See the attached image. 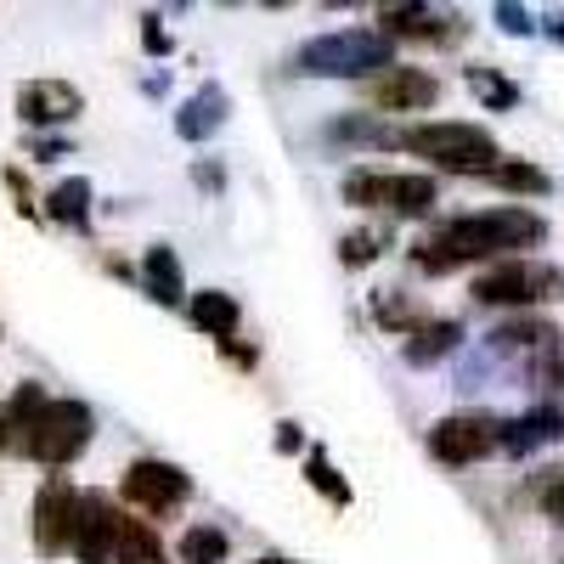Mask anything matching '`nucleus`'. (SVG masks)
I'll return each mask as SVG.
<instances>
[{
    "mask_svg": "<svg viewBox=\"0 0 564 564\" xmlns=\"http://www.w3.org/2000/svg\"><path fill=\"white\" fill-rule=\"evenodd\" d=\"M334 141H361V148H401V130H390L379 113H350V119H339L334 130H327Z\"/></svg>",
    "mask_w": 564,
    "mask_h": 564,
    "instance_id": "23",
    "label": "nucleus"
},
{
    "mask_svg": "<svg viewBox=\"0 0 564 564\" xmlns=\"http://www.w3.org/2000/svg\"><path fill=\"white\" fill-rule=\"evenodd\" d=\"M367 97H372V108H384V113L435 108L441 102V79L423 74V68H384V74L367 79Z\"/></svg>",
    "mask_w": 564,
    "mask_h": 564,
    "instance_id": "10",
    "label": "nucleus"
},
{
    "mask_svg": "<svg viewBox=\"0 0 564 564\" xmlns=\"http://www.w3.org/2000/svg\"><path fill=\"white\" fill-rule=\"evenodd\" d=\"M531 497L553 525H564V468H542V475L531 480Z\"/></svg>",
    "mask_w": 564,
    "mask_h": 564,
    "instance_id": "29",
    "label": "nucleus"
},
{
    "mask_svg": "<svg viewBox=\"0 0 564 564\" xmlns=\"http://www.w3.org/2000/svg\"><path fill=\"white\" fill-rule=\"evenodd\" d=\"M119 536H124V513L102 497V491H79L74 502V531L68 547L79 564H113L119 558Z\"/></svg>",
    "mask_w": 564,
    "mask_h": 564,
    "instance_id": "6",
    "label": "nucleus"
},
{
    "mask_svg": "<svg viewBox=\"0 0 564 564\" xmlns=\"http://www.w3.org/2000/svg\"><path fill=\"white\" fill-rule=\"evenodd\" d=\"M553 441H564V412H558V406H531V412H520V417H508V423H502L497 452H508V457H531L536 446H553Z\"/></svg>",
    "mask_w": 564,
    "mask_h": 564,
    "instance_id": "13",
    "label": "nucleus"
},
{
    "mask_svg": "<svg viewBox=\"0 0 564 564\" xmlns=\"http://www.w3.org/2000/svg\"><path fill=\"white\" fill-rule=\"evenodd\" d=\"M384 68H395V45L379 29H334L294 52V74L311 79H372Z\"/></svg>",
    "mask_w": 564,
    "mask_h": 564,
    "instance_id": "2",
    "label": "nucleus"
},
{
    "mask_svg": "<svg viewBox=\"0 0 564 564\" xmlns=\"http://www.w3.org/2000/svg\"><path fill=\"white\" fill-rule=\"evenodd\" d=\"M18 113H23V124H34V130H45V124H74V119L85 113V97H79V85H68V79H29V85L18 90Z\"/></svg>",
    "mask_w": 564,
    "mask_h": 564,
    "instance_id": "11",
    "label": "nucleus"
},
{
    "mask_svg": "<svg viewBox=\"0 0 564 564\" xmlns=\"http://www.w3.org/2000/svg\"><path fill=\"white\" fill-rule=\"evenodd\" d=\"M435 198H441V186L430 175H390V186H384V209H395V215H430Z\"/></svg>",
    "mask_w": 564,
    "mask_h": 564,
    "instance_id": "20",
    "label": "nucleus"
},
{
    "mask_svg": "<svg viewBox=\"0 0 564 564\" xmlns=\"http://www.w3.org/2000/svg\"><path fill=\"white\" fill-rule=\"evenodd\" d=\"M497 23H502L508 34H531V12H525V7H497Z\"/></svg>",
    "mask_w": 564,
    "mask_h": 564,
    "instance_id": "33",
    "label": "nucleus"
},
{
    "mask_svg": "<svg viewBox=\"0 0 564 564\" xmlns=\"http://www.w3.org/2000/svg\"><path fill=\"white\" fill-rule=\"evenodd\" d=\"M305 435H300V423H276V452H300Z\"/></svg>",
    "mask_w": 564,
    "mask_h": 564,
    "instance_id": "35",
    "label": "nucleus"
},
{
    "mask_svg": "<svg viewBox=\"0 0 564 564\" xmlns=\"http://www.w3.org/2000/svg\"><path fill=\"white\" fill-rule=\"evenodd\" d=\"M141 282H148V294L159 300V305H181V260H175V249L170 243H153L148 254H141Z\"/></svg>",
    "mask_w": 564,
    "mask_h": 564,
    "instance_id": "18",
    "label": "nucleus"
},
{
    "mask_svg": "<svg viewBox=\"0 0 564 564\" xmlns=\"http://www.w3.org/2000/svg\"><path fill=\"white\" fill-rule=\"evenodd\" d=\"M226 113H231L226 90H220V85H204V90H193V97L181 102V113H175V130H181L186 141H209V135L226 124Z\"/></svg>",
    "mask_w": 564,
    "mask_h": 564,
    "instance_id": "15",
    "label": "nucleus"
},
{
    "mask_svg": "<svg viewBox=\"0 0 564 564\" xmlns=\"http://www.w3.org/2000/svg\"><path fill=\"white\" fill-rule=\"evenodd\" d=\"M254 564H282V558H254Z\"/></svg>",
    "mask_w": 564,
    "mask_h": 564,
    "instance_id": "38",
    "label": "nucleus"
},
{
    "mask_svg": "<svg viewBox=\"0 0 564 564\" xmlns=\"http://www.w3.org/2000/svg\"><path fill=\"white\" fill-rule=\"evenodd\" d=\"M384 186H390L384 170H350V175H345V204H356V209H384Z\"/></svg>",
    "mask_w": 564,
    "mask_h": 564,
    "instance_id": "26",
    "label": "nucleus"
},
{
    "mask_svg": "<svg viewBox=\"0 0 564 564\" xmlns=\"http://www.w3.org/2000/svg\"><path fill=\"white\" fill-rule=\"evenodd\" d=\"M491 181L502 186V193H525V198H542L547 193V170H536V164H497L491 170Z\"/></svg>",
    "mask_w": 564,
    "mask_h": 564,
    "instance_id": "27",
    "label": "nucleus"
},
{
    "mask_svg": "<svg viewBox=\"0 0 564 564\" xmlns=\"http://www.w3.org/2000/svg\"><path fill=\"white\" fill-rule=\"evenodd\" d=\"M401 148L441 164V170H457V175H475V170L491 175L497 170V135L480 124H452V119L412 124V130H401Z\"/></svg>",
    "mask_w": 564,
    "mask_h": 564,
    "instance_id": "3",
    "label": "nucleus"
},
{
    "mask_svg": "<svg viewBox=\"0 0 564 564\" xmlns=\"http://www.w3.org/2000/svg\"><path fill=\"white\" fill-rule=\"evenodd\" d=\"M475 300L480 305H542L564 300V271L542 260H497L491 271L475 276Z\"/></svg>",
    "mask_w": 564,
    "mask_h": 564,
    "instance_id": "4",
    "label": "nucleus"
},
{
    "mask_svg": "<svg viewBox=\"0 0 564 564\" xmlns=\"http://www.w3.org/2000/svg\"><path fill=\"white\" fill-rule=\"evenodd\" d=\"M491 350H531V356H553L558 350V327L553 322H520V316H513V322H502L497 327V334H491Z\"/></svg>",
    "mask_w": 564,
    "mask_h": 564,
    "instance_id": "19",
    "label": "nucleus"
},
{
    "mask_svg": "<svg viewBox=\"0 0 564 564\" xmlns=\"http://www.w3.org/2000/svg\"><path fill=\"white\" fill-rule=\"evenodd\" d=\"M497 441H502V417H491V412H457V417H441L435 430H430V452L446 468L491 457Z\"/></svg>",
    "mask_w": 564,
    "mask_h": 564,
    "instance_id": "7",
    "label": "nucleus"
},
{
    "mask_svg": "<svg viewBox=\"0 0 564 564\" xmlns=\"http://www.w3.org/2000/svg\"><path fill=\"white\" fill-rule=\"evenodd\" d=\"M52 406V395H45L40 384H23L7 406H0V452H12V457H29L34 446V430H40V412Z\"/></svg>",
    "mask_w": 564,
    "mask_h": 564,
    "instance_id": "12",
    "label": "nucleus"
},
{
    "mask_svg": "<svg viewBox=\"0 0 564 564\" xmlns=\"http://www.w3.org/2000/svg\"><path fill=\"white\" fill-rule=\"evenodd\" d=\"M45 215L57 226H90V181L85 175H68L63 186H52V198H45Z\"/></svg>",
    "mask_w": 564,
    "mask_h": 564,
    "instance_id": "21",
    "label": "nucleus"
},
{
    "mask_svg": "<svg viewBox=\"0 0 564 564\" xmlns=\"http://www.w3.org/2000/svg\"><path fill=\"white\" fill-rule=\"evenodd\" d=\"M186 322H193L198 334H209V339H231L238 334V300L220 294V289H204V294L186 300Z\"/></svg>",
    "mask_w": 564,
    "mask_h": 564,
    "instance_id": "16",
    "label": "nucleus"
},
{
    "mask_svg": "<svg viewBox=\"0 0 564 564\" xmlns=\"http://www.w3.org/2000/svg\"><path fill=\"white\" fill-rule=\"evenodd\" d=\"M74 502H79V491L63 480V475H52L40 491H34V547L52 558V553H63L68 547V531H74Z\"/></svg>",
    "mask_w": 564,
    "mask_h": 564,
    "instance_id": "9",
    "label": "nucleus"
},
{
    "mask_svg": "<svg viewBox=\"0 0 564 564\" xmlns=\"http://www.w3.org/2000/svg\"><path fill=\"white\" fill-rule=\"evenodd\" d=\"M113 564H164V547H159L153 525L124 520V536H119V558Z\"/></svg>",
    "mask_w": 564,
    "mask_h": 564,
    "instance_id": "24",
    "label": "nucleus"
},
{
    "mask_svg": "<svg viewBox=\"0 0 564 564\" xmlns=\"http://www.w3.org/2000/svg\"><path fill=\"white\" fill-rule=\"evenodd\" d=\"M558 384H564V367H558Z\"/></svg>",
    "mask_w": 564,
    "mask_h": 564,
    "instance_id": "39",
    "label": "nucleus"
},
{
    "mask_svg": "<svg viewBox=\"0 0 564 564\" xmlns=\"http://www.w3.org/2000/svg\"><path fill=\"white\" fill-rule=\"evenodd\" d=\"M90 430H97V417H90L85 401H52L40 412V430H34L29 457L45 463V468H63V463H74L90 446Z\"/></svg>",
    "mask_w": 564,
    "mask_h": 564,
    "instance_id": "5",
    "label": "nucleus"
},
{
    "mask_svg": "<svg viewBox=\"0 0 564 564\" xmlns=\"http://www.w3.org/2000/svg\"><path fill=\"white\" fill-rule=\"evenodd\" d=\"M547 238V220L536 209H486V215H463V220H446L435 238H423L412 249L417 271L430 276H446L468 260H520V249H536Z\"/></svg>",
    "mask_w": 564,
    "mask_h": 564,
    "instance_id": "1",
    "label": "nucleus"
},
{
    "mask_svg": "<svg viewBox=\"0 0 564 564\" xmlns=\"http://www.w3.org/2000/svg\"><path fill=\"white\" fill-rule=\"evenodd\" d=\"M141 23H148V29H141V34H148V52H159V57H164V52H170V34L159 29V18H141Z\"/></svg>",
    "mask_w": 564,
    "mask_h": 564,
    "instance_id": "36",
    "label": "nucleus"
},
{
    "mask_svg": "<svg viewBox=\"0 0 564 564\" xmlns=\"http://www.w3.org/2000/svg\"><path fill=\"white\" fill-rule=\"evenodd\" d=\"M463 345V322H417L412 334H406V361L412 367H430V361H441V356H452Z\"/></svg>",
    "mask_w": 564,
    "mask_h": 564,
    "instance_id": "17",
    "label": "nucleus"
},
{
    "mask_svg": "<svg viewBox=\"0 0 564 564\" xmlns=\"http://www.w3.org/2000/svg\"><path fill=\"white\" fill-rule=\"evenodd\" d=\"M339 260L350 271L372 265V260H379V231H345V238H339Z\"/></svg>",
    "mask_w": 564,
    "mask_h": 564,
    "instance_id": "31",
    "label": "nucleus"
},
{
    "mask_svg": "<svg viewBox=\"0 0 564 564\" xmlns=\"http://www.w3.org/2000/svg\"><path fill=\"white\" fill-rule=\"evenodd\" d=\"M379 34L395 45V40H457L463 34V18H446V12H430V7H384L379 12Z\"/></svg>",
    "mask_w": 564,
    "mask_h": 564,
    "instance_id": "14",
    "label": "nucleus"
},
{
    "mask_svg": "<svg viewBox=\"0 0 564 564\" xmlns=\"http://www.w3.org/2000/svg\"><path fill=\"white\" fill-rule=\"evenodd\" d=\"M175 558H181V564H226V531H215V525H186L181 542H175Z\"/></svg>",
    "mask_w": 564,
    "mask_h": 564,
    "instance_id": "22",
    "label": "nucleus"
},
{
    "mask_svg": "<svg viewBox=\"0 0 564 564\" xmlns=\"http://www.w3.org/2000/svg\"><path fill=\"white\" fill-rule=\"evenodd\" d=\"M193 181L204 186V193H220V186H226V170H220V164H198V170H193Z\"/></svg>",
    "mask_w": 564,
    "mask_h": 564,
    "instance_id": "34",
    "label": "nucleus"
},
{
    "mask_svg": "<svg viewBox=\"0 0 564 564\" xmlns=\"http://www.w3.org/2000/svg\"><path fill=\"white\" fill-rule=\"evenodd\" d=\"M468 90H475V97L486 102V108H513V102H520V85H513V79H502L497 68H468Z\"/></svg>",
    "mask_w": 564,
    "mask_h": 564,
    "instance_id": "25",
    "label": "nucleus"
},
{
    "mask_svg": "<svg viewBox=\"0 0 564 564\" xmlns=\"http://www.w3.org/2000/svg\"><path fill=\"white\" fill-rule=\"evenodd\" d=\"M547 34H553V40L564 45V12H553V18H547Z\"/></svg>",
    "mask_w": 564,
    "mask_h": 564,
    "instance_id": "37",
    "label": "nucleus"
},
{
    "mask_svg": "<svg viewBox=\"0 0 564 564\" xmlns=\"http://www.w3.org/2000/svg\"><path fill=\"white\" fill-rule=\"evenodd\" d=\"M305 480H311V486H316L327 502H339V508L350 502V486L339 480V468L327 463V452H311V457H305Z\"/></svg>",
    "mask_w": 564,
    "mask_h": 564,
    "instance_id": "28",
    "label": "nucleus"
},
{
    "mask_svg": "<svg viewBox=\"0 0 564 564\" xmlns=\"http://www.w3.org/2000/svg\"><path fill=\"white\" fill-rule=\"evenodd\" d=\"M29 153H34V159H63L68 141H63V135H29Z\"/></svg>",
    "mask_w": 564,
    "mask_h": 564,
    "instance_id": "32",
    "label": "nucleus"
},
{
    "mask_svg": "<svg viewBox=\"0 0 564 564\" xmlns=\"http://www.w3.org/2000/svg\"><path fill=\"white\" fill-rule=\"evenodd\" d=\"M124 502L141 508V513H175L186 497H193V480L181 475L175 463H159V457H141L124 468V480H119Z\"/></svg>",
    "mask_w": 564,
    "mask_h": 564,
    "instance_id": "8",
    "label": "nucleus"
},
{
    "mask_svg": "<svg viewBox=\"0 0 564 564\" xmlns=\"http://www.w3.org/2000/svg\"><path fill=\"white\" fill-rule=\"evenodd\" d=\"M372 316H379L384 327H395V334H412L417 327V311H412V300L401 289H384L379 300H372Z\"/></svg>",
    "mask_w": 564,
    "mask_h": 564,
    "instance_id": "30",
    "label": "nucleus"
}]
</instances>
